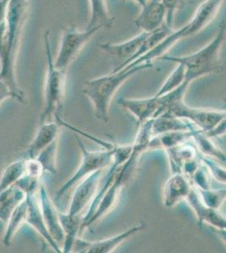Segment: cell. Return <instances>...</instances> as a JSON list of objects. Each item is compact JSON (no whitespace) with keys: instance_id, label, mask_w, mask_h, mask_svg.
<instances>
[{"instance_id":"cell-1","label":"cell","mask_w":226,"mask_h":253,"mask_svg":"<svg viewBox=\"0 0 226 253\" xmlns=\"http://www.w3.org/2000/svg\"><path fill=\"white\" fill-rule=\"evenodd\" d=\"M28 12L29 0H9L5 38L0 53V81L9 88L13 98L20 102L25 101V95L18 84L15 67Z\"/></svg>"},{"instance_id":"cell-2","label":"cell","mask_w":226,"mask_h":253,"mask_svg":"<svg viewBox=\"0 0 226 253\" xmlns=\"http://www.w3.org/2000/svg\"><path fill=\"white\" fill-rule=\"evenodd\" d=\"M152 124L153 119L138 126V132L134 144H132V152L128 160L121 165L112 184L110 185V187L104 193L103 197L94 210V213L88 219V221L80 225V232H82L86 228L90 227L99 219L103 218L104 216L110 213L116 207V205H118L123 187L131 181L133 175L137 169L142 154L148 151V145L152 137Z\"/></svg>"},{"instance_id":"cell-3","label":"cell","mask_w":226,"mask_h":253,"mask_svg":"<svg viewBox=\"0 0 226 253\" xmlns=\"http://www.w3.org/2000/svg\"><path fill=\"white\" fill-rule=\"evenodd\" d=\"M226 41V23L222 22L215 38L198 52L187 56L174 57L164 55L156 60L181 63L185 68V81L192 83L205 75L221 72L224 64L221 59V49Z\"/></svg>"},{"instance_id":"cell-4","label":"cell","mask_w":226,"mask_h":253,"mask_svg":"<svg viewBox=\"0 0 226 253\" xmlns=\"http://www.w3.org/2000/svg\"><path fill=\"white\" fill-rule=\"evenodd\" d=\"M151 68L152 63H141L131 69H122L86 81L84 83L83 92L91 102L95 117L104 123H107L110 105L118 89L134 75Z\"/></svg>"},{"instance_id":"cell-5","label":"cell","mask_w":226,"mask_h":253,"mask_svg":"<svg viewBox=\"0 0 226 253\" xmlns=\"http://www.w3.org/2000/svg\"><path fill=\"white\" fill-rule=\"evenodd\" d=\"M225 0H205L195 12L192 20L186 23L185 26L178 31H172L164 40L161 41L155 48L143 55L140 58L133 61L124 69H129L133 67L144 63H152L161 56L166 55V52L182 39L192 37L193 35L200 32L201 30L205 28L209 24L212 22L217 15L218 11L221 9V5L223 4Z\"/></svg>"},{"instance_id":"cell-6","label":"cell","mask_w":226,"mask_h":253,"mask_svg":"<svg viewBox=\"0 0 226 253\" xmlns=\"http://www.w3.org/2000/svg\"><path fill=\"white\" fill-rule=\"evenodd\" d=\"M43 39L47 70L45 83V106L41 115V124L48 122V119L52 116L59 117V111L63 107L66 81V71L60 70L55 67L50 45L49 32L44 34Z\"/></svg>"},{"instance_id":"cell-7","label":"cell","mask_w":226,"mask_h":253,"mask_svg":"<svg viewBox=\"0 0 226 253\" xmlns=\"http://www.w3.org/2000/svg\"><path fill=\"white\" fill-rule=\"evenodd\" d=\"M78 144L80 145L82 160L80 162V167L75 174L59 188L57 191L56 199L62 198L65 193L77 182L86 178V176L97 170H103L106 167H110L114 158L115 151L117 145H113L111 148L106 149L101 151H89L84 145L80 138H76Z\"/></svg>"},{"instance_id":"cell-8","label":"cell","mask_w":226,"mask_h":253,"mask_svg":"<svg viewBox=\"0 0 226 253\" xmlns=\"http://www.w3.org/2000/svg\"><path fill=\"white\" fill-rule=\"evenodd\" d=\"M162 115L185 119L205 133L211 132L226 120L225 110L191 107L184 102V100L171 105Z\"/></svg>"},{"instance_id":"cell-9","label":"cell","mask_w":226,"mask_h":253,"mask_svg":"<svg viewBox=\"0 0 226 253\" xmlns=\"http://www.w3.org/2000/svg\"><path fill=\"white\" fill-rule=\"evenodd\" d=\"M100 30V27H93L82 32L75 26H69L64 30L61 38L57 58L53 60L55 67L66 71L80 54L85 45Z\"/></svg>"},{"instance_id":"cell-10","label":"cell","mask_w":226,"mask_h":253,"mask_svg":"<svg viewBox=\"0 0 226 253\" xmlns=\"http://www.w3.org/2000/svg\"><path fill=\"white\" fill-rule=\"evenodd\" d=\"M145 227V223L141 222L140 224L130 228L123 233L97 242H86L77 237L72 250H75L74 251L75 253H111L128 239L144 230Z\"/></svg>"},{"instance_id":"cell-11","label":"cell","mask_w":226,"mask_h":253,"mask_svg":"<svg viewBox=\"0 0 226 253\" xmlns=\"http://www.w3.org/2000/svg\"><path fill=\"white\" fill-rule=\"evenodd\" d=\"M102 173L103 170H97L83 179V181L79 185L77 189L75 190L72 198L71 204L67 213L69 216L83 218L81 215L84 210L90 205L97 193Z\"/></svg>"},{"instance_id":"cell-12","label":"cell","mask_w":226,"mask_h":253,"mask_svg":"<svg viewBox=\"0 0 226 253\" xmlns=\"http://www.w3.org/2000/svg\"><path fill=\"white\" fill-rule=\"evenodd\" d=\"M38 200L43 220L46 224L50 236L60 247L64 241V233L59 220V213L55 207L54 204L49 197L46 188L43 183H40L38 190ZM62 249V248H61Z\"/></svg>"},{"instance_id":"cell-13","label":"cell","mask_w":226,"mask_h":253,"mask_svg":"<svg viewBox=\"0 0 226 253\" xmlns=\"http://www.w3.org/2000/svg\"><path fill=\"white\" fill-rule=\"evenodd\" d=\"M38 190H31L26 192V223L30 224L35 230H37L55 252L61 253L62 249L59 245L52 238V236H50L48 230L46 229V224L43 220L38 200Z\"/></svg>"},{"instance_id":"cell-14","label":"cell","mask_w":226,"mask_h":253,"mask_svg":"<svg viewBox=\"0 0 226 253\" xmlns=\"http://www.w3.org/2000/svg\"><path fill=\"white\" fill-rule=\"evenodd\" d=\"M118 104L137 119L138 126L157 118L161 108V101L160 96L157 95L144 99L121 98Z\"/></svg>"},{"instance_id":"cell-15","label":"cell","mask_w":226,"mask_h":253,"mask_svg":"<svg viewBox=\"0 0 226 253\" xmlns=\"http://www.w3.org/2000/svg\"><path fill=\"white\" fill-rule=\"evenodd\" d=\"M185 201L188 204L198 219V224H207L219 230H226V220L220 211L207 206L201 199L198 190L192 186Z\"/></svg>"},{"instance_id":"cell-16","label":"cell","mask_w":226,"mask_h":253,"mask_svg":"<svg viewBox=\"0 0 226 253\" xmlns=\"http://www.w3.org/2000/svg\"><path fill=\"white\" fill-rule=\"evenodd\" d=\"M166 11L160 0H149L141 7L135 26L144 32H152L166 23Z\"/></svg>"},{"instance_id":"cell-17","label":"cell","mask_w":226,"mask_h":253,"mask_svg":"<svg viewBox=\"0 0 226 253\" xmlns=\"http://www.w3.org/2000/svg\"><path fill=\"white\" fill-rule=\"evenodd\" d=\"M192 188L191 180L186 175L182 173L172 174L164 187V205L169 209L174 208L186 200Z\"/></svg>"},{"instance_id":"cell-18","label":"cell","mask_w":226,"mask_h":253,"mask_svg":"<svg viewBox=\"0 0 226 253\" xmlns=\"http://www.w3.org/2000/svg\"><path fill=\"white\" fill-rule=\"evenodd\" d=\"M59 131L58 122H46L41 124L40 127L27 148L23 158L29 160L37 158L42 150L58 138Z\"/></svg>"},{"instance_id":"cell-19","label":"cell","mask_w":226,"mask_h":253,"mask_svg":"<svg viewBox=\"0 0 226 253\" xmlns=\"http://www.w3.org/2000/svg\"><path fill=\"white\" fill-rule=\"evenodd\" d=\"M166 151L169 158L170 168L172 174L181 173L184 165L188 161L198 158L200 154L192 138L184 144H180Z\"/></svg>"},{"instance_id":"cell-20","label":"cell","mask_w":226,"mask_h":253,"mask_svg":"<svg viewBox=\"0 0 226 253\" xmlns=\"http://www.w3.org/2000/svg\"><path fill=\"white\" fill-rule=\"evenodd\" d=\"M149 33V32H143L141 34L133 38L132 39L123 42L121 43L106 42V43L100 44V48L112 57L123 61V63L125 61L129 60V58H132Z\"/></svg>"},{"instance_id":"cell-21","label":"cell","mask_w":226,"mask_h":253,"mask_svg":"<svg viewBox=\"0 0 226 253\" xmlns=\"http://www.w3.org/2000/svg\"><path fill=\"white\" fill-rule=\"evenodd\" d=\"M26 193L16 183L0 193V220L7 223L10 216L26 199Z\"/></svg>"},{"instance_id":"cell-22","label":"cell","mask_w":226,"mask_h":253,"mask_svg":"<svg viewBox=\"0 0 226 253\" xmlns=\"http://www.w3.org/2000/svg\"><path fill=\"white\" fill-rule=\"evenodd\" d=\"M194 128L188 131H174L152 136L148 145V150L160 149L167 150L184 144L192 139V130Z\"/></svg>"},{"instance_id":"cell-23","label":"cell","mask_w":226,"mask_h":253,"mask_svg":"<svg viewBox=\"0 0 226 253\" xmlns=\"http://www.w3.org/2000/svg\"><path fill=\"white\" fill-rule=\"evenodd\" d=\"M172 28L165 23L163 26H160V28H158L157 30L149 32L146 38L141 44L138 50L135 52V54L133 56L132 58L121 63L119 66L113 69L112 72H117V71L122 70L127 65H129V63H132L133 61L136 60L137 58L142 57L143 55L146 54L147 52H149V51H151L152 49L155 48L161 41L164 40L172 32Z\"/></svg>"},{"instance_id":"cell-24","label":"cell","mask_w":226,"mask_h":253,"mask_svg":"<svg viewBox=\"0 0 226 253\" xmlns=\"http://www.w3.org/2000/svg\"><path fill=\"white\" fill-rule=\"evenodd\" d=\"M196 126L185 119L172 116L160 115L153 119L152 136L174 131H188Z\"/></svg>"},{"instance_id":"cell-25","label":"cell","mask_w":226,"mask_h":253,"mask_svg":"<svg viewBox=\"0 0 226 253\" xmlns=\"http://www.w3.org/2000/svg\"><path fill=\"white\" fill-rule=\"evenodd\" d=\"M90 20L86 29L93 27L112 28L114 19L110 15L106 0H90Z\"/></svg>"},{"instance_id":"cell-26","label":"cell","mask_w":226,"mask_h":253,"mask_svg":"<svg viewBox=\"0 0 226 253\" xmlns=\"http://www.w3.org/2000/svg\"><path fill=\"white\" fill-rule=\"evenodd\" d=\"M192 140L198 148V151L203 156L215 157L222 162L226 161V154L211 141L205 132L197 127L192 130Z\"/></svg>"},{"instance_id":"cell-27","label":"cell","mask_w":226,"mask_h":253,"mask_svg":"<svg viewBox=\"0 0 226 253\" xmlns=\"http://www.w3.org/2000/svg\"><path fill=\"white\" fill-rule=\"evenodd\" d=\"M26 170V159H20L10 163L0 177V193L20 181L25 175Z\"/></svg>"},{"instance_id":"cell-28","label":"cell","mask_w":226,"mask_h":253,"mask_svg":"<svg viewBox=\"0 0 226 253\" xmlns=\"http://www.w3.org/2000/svg\"><path fill=\"white\" fill-rule=\"evenodd\" d=\"M26 199L15 208L9 220L7 221L5 234L3 242L5 246L11 244L14 235L20 228L26 223Z\"/></svg>"},{"instance_id":"cell-29","label":"cell","mask_w":226,"mask_h":253,"mask_svg":"<svg viewBox=\"0 0 226 253\" xmlns=\"http://www.w3.org/2000/svg\"><path fill=\"white\" fill-rule=\"evenodd\" d=\"M58 138L42 150L36 160L40 163L44 172L57 174V151Z\"/></svg>"},{"instance_id":"cell-30","label":"cell","mask_w":226,"mask_h":253,"mask_svg":"<svg viewBox=\"0 0 226 253\" xmlns=\"http://www.w3.org/2000/svg\"><path fill=\"white\" fill-rule=\"evenodd\" d=\"M185 72L186 71L183 65L181 63H178L177 68L172 71V74L168 76V78L166 79L162 86L160 87V90L155 95L160 96V95H166L167 93L171 92L180 86L181 84L185 81Z\"/></svg>"},{"instance_id":"cell-31","label":"cell","mask_w":226,"mask_h":253,"mask_svg":"<svg viewBox=\"0 0 226 253\" xmlns=\"http://www.w3.org/2000/svg\"><path fill=\"white\" fill-rule=\"evenodd\" d=\"M202 201L209 208L220 210L221 205L226 200V189L215 190L209 188L207 190L198 189Z\"/></svg>"},{"instance_id":"cell-32","label":"cell","mask_w":226,"mask_h":253,"mask_svg":"<svg viewBox=\"0 0 226 253\" xmlns=\"http://www.w3.org/2000/svg\"><path fill=\"white\" fill-rule=\"evenodd\" d=\"M211 176L207 167L201 162L199 167L190 177L192 186L200 190L211 188Z\"/></svg>"},{"instance_id":"cell-33","label":"cell","mask_w":226,"mask_h":253,"mask_svg":"<svg viewBox=\"0 0 226 253\" xmlns=\"http://www.w3.org/2000/svg\"><path fill=\"white\" fill-rule=\"evenodd\" d=\"M199 160L207 167L213 177L221 181V183H226V169L224 167L218 165L209 156H203L202 154H199Z\"/></svg>"},{"instance_id":"cell-34","label":"cell","mask_w":226,"mask_h":253,"mask_svg":"<svg viewBox=\"0 0 226 253\" xmlns=\"http://www.w3.org/2000/svg\"><path fill=\"white\" fill-rule=\"evenodd\" d=\"M9 0H0V53L2 52L5 38L6 20Z\"/></svg>"},{"instance_id":"cell-35","label":"cell","mask_w":226,"mask_h":253,"mask_svg":"<svg viewBox=\"0 0 226 253\" xmlns=\"http://www.w3.org/2000/svg\"><path fill=\"white\" fill-rule=\"evenodd\" d=\"M8 98H13L9 88L6 86L5 84L0 81V102H3Z\"/></svg>"},{"instance_id":"cell-36","label":"cell","mask_w":226,"mask_h":253,"mask_svg":"<svg viewBox=\"0 0 226 253\" xmlns=\"http://www.w3.org/2000/svg\"><path fill=\"white\" fill-rule=\"evenodd\" d=\"M128 1H132V2L137 3L138 5H140L141 7H142V6L144 5L147 1H149V0H128Z\"/></svg>"},{"instance_id":"cell-37","label":"cell","mask_w":226,"mask_h":253,"mask_svg":"<svg viewBox=\"0 0 226 253\" xmlns=\"http://www.w3.org/2000/svg\"><path fill=\"white\" fill-rule=\"evenodd\" d=\"M2 103V102H0V104Z\"/></svg>"}]
</instances>
